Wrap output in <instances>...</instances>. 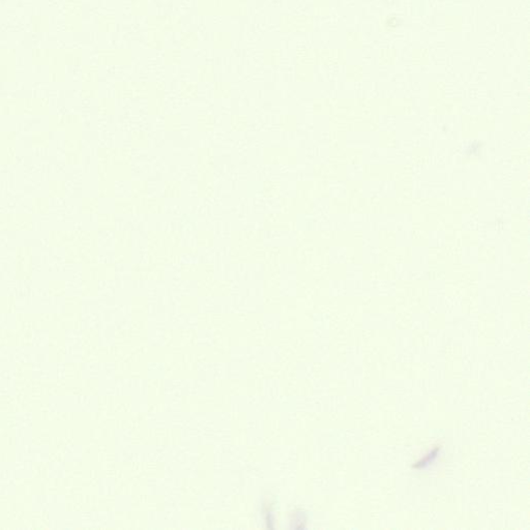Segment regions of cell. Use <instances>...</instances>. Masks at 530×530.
Segmentation results:
<instances>
[{"label":"cell","mask_w":530,"mask_h":530,"mask_svg":"<svg viewBox=\"0 0 530 530\" xmlns=\"http://www.w3.org/2000/svg\"><path fill=\"white\" fill-rule=\"evenodd\" d=\"M33 225L32 216L28 213H0V231H28Z\"/></svg>","instance_id":"7a4b0ae2"},{"label":"cell","mask_w":530,"mask_h":530,"mask_svg":"<svg viewBox=\"0 0 530 530\" xmlns=\"http://www.w3.org/2000/svg\"><path fill=\"white\" fill-rule=\"evenodd\" d=\"M31 210L34 214L44 215L49 213L50 210V200L47 197H34L31 201Z\"/></svg>","instance_id":"8992f818"},{"label":"cell","mask_w":530,"mask_h":530,"mask_svg":"<svg viewBox=\"0 0 530 530\" xmlns=\"http://www.w3.org/2000/svg\"><path fill=\"white\" fill-rule=\"evenodd\" d=\"M67 192V186L64 180L54 179L48 182V194L51 198H62Z\"/></svg>","instance_id":"5b68a950"},{"label":"cell","mask_w":530,"mask_h":530,"mask_svg":"<svg viewBox=\"0 0 530 530\" xmlns=\"http://www.w3.org/2000/svg\"><path fill=\"white\" fill-rule=\"evenodd\" d=\"M77 231L71 230H51L48 233V243L54 248L67 247L74 242Z\"/></svg>","instance_id":"277c9868"},{"label":"cell","mask_w":530,"mask_h":530,"mask_svg":"<svg viewBox=\"0 0 530 530\" xmlns=\"http://www.w3.org/2000/svg\"><path fill=\"white\" fill-rule=\"evenodd\" d=\"M33 249L29 246H19L15 250V274L18 278L27 279L33 274Z\"/></svg>","instance_id":"6da1fadb"},{"label":"cell","mask_w":530,"mask_h":530,"mask_svg":"<svg viewBox=\"0 0 530 530\" xmlns=\"http://www.w3.org/2000/svg\"><path fill=\"white\" fill-rule=\"evenodd\" d=\"M197 41L198 40H197L196 34L193 32H185V34L181 37V44L187 48L195 47V45L197 44Z\"/></svg>","instance_id":"ba28073f"},{"label":"cell","mask_w":530,"mask_h":530,"mask_svg":"<svg viewBox=\"0 0 530 530\" xmlns=\"http://www.w3.org/2000/svg\"><path fill=\"white\" fill-rule=\"evenodd\" d=\"M49 143H50V137L48 133L37 132V133L31 134L32 147L43 149V148L49 146Z\"/></svg>","instance_id":"52a82bcc"},{"label":"cell","mask_w":530,"mask_h":530,"mask_svg":"<svg viewBox=\"0 0 530 530\" xmlns=\"http://www.w3.org/2000/svg\"><path fill=\"white\" fill-rule=\"evenodd\" d=\"M16 140V133H0V164L8 166L15 163L17 158Z\"/></svg>","instance_id":"3957f363"}]
</instances>
